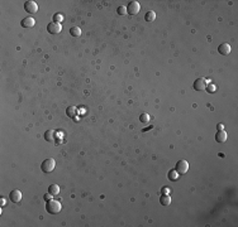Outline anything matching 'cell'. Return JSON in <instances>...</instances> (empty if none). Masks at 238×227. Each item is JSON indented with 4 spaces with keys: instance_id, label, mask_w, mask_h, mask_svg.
<instances>
[{
    "instance_id": "obj_1",
    "label": "cell",
    "mask_w": 238,
    "mask_h": 227,
    "mask_svg": "<svg viewBox=\"0 0 238 227\" xmlns=\"http://www.w3.org/2000/svg\"><path fill=\"white\" fill-rule=\"evenodd\" d=\"M61 208H62V206H61V203H60L58 201L51 200V201L47 202V205H46V210H47V212H48V213H51V215H57V213H60V212H61Z\"/></svg>"
},
{
    "instance_id": "obj_2",
    "label": "cell",
    "mask_w": 238,
    "mask_h": 227,
    "mask_svg": "<svg viewBox=\"0 0 238 227\" xmlns=\"http://www.w3.org/2000/svg\"><path fill=\"white\" fill-rule=\"evenodd\" d=\"M55 167H56V162H55V159H52V158L43 160L41 164V169L43 173H51L52 170L55 169Z\"/></svg>"
},
{
    "instance_id": "obj_3",
    "label": "cell",
    "mask_w": 238,
    "mask_h": 227,
    "mask_svg": "<svg viewBox=\"0 0 238 227\" xmlns=\"http://www.w3.org/2000/svg\"><path fill=\"white\" fill-rule=\"evenodd\" d=\"M139 10H141V5H139V3L138 1H131L129 4H128V7H127V13L128 14H131V15H136V14H138L139 13Z\"/></svg>"
},
{
    "instance_id": "obj_4",
    "label": "cell",
    "mask_w": 238,
    "mask_h": 227,
    "mask_svg": "<svg viewBox=\"0 0 238 227\" xmlns=\"http://www.w3.org/2000/svg\"><path fill=\"white\" fill-rule=\"evenodd\" d=\"M24 10L28 13V14H34L38 12V5L36 1H33V0H28V1L24 3Z\"/></svg>"
},
{
    "instance_id": "obj_5",
    "label": "cell",
    "mask_w": 238,
    "mask_h": 227,
    "mask_svg": "<svg viewBox=\"0 0 238 227\" xmlns=\"http://www.w3.org/2000/svg\"><path fill=\"white\" fill-rule=\"evenodd\" d=\"M188 170H189V163L186 160L183 159L176 163V172L179 174H185V173H188Z\"/></svg>"
},
{
    "instance_id": "obj_6",
    "label": "cell",
    "mask_w": 238,
    "mask_h": 227,
    "mask_svg": "<svg viewBox=\"0 0 238 227\" xmlns=\"http://www.w3.org/2000/svg\"><path fill=\"white\" fill-rule=\"evenodd\" d=\"M208 87V82H207V80L205 78H203V77H200V78H196L195 80V82H194V90H196V91H204Z\"/></svg>"
},
{
    "instance_id": "obj_7",
    "label": "cell",
    "mask_w": 238,
    "mask_h": 227,
    "mask_svg": "<svg viewBox=\"0 0 238 227\" xmlns=\"http://www.w3.org/2000/svg\"><path fill=\"white\" fill-rule=\"evenodd\" d=\"M47 30H48V33H51V34H58V33L62 30V25H61V23L52 22L48 24V27H47Z\"/></svg>"
},
{
    "instance_id": "obj_8",
    "label": "cell",
    "mask_w": 238,
    "mask_h": 227,
    "mask_svg": "<svg viewBox=\"0 0 238 227\" xmlns=\"http://www.w3.org/2000/svg\"><path fill=\"white\" fill-rule=\"evenodd\" d=\"M9 198L13 203H19L22 201V192L18 191V189H13V191L9 193Z\"/></svg>"
},
{
    "instance_id": "obj_9",
    "label": "cell",
    "mask_w": 238,
    "mask_h": 227,
    "mask_svg": "<svg viewBox=\"0 0 238 227\" xmlns=\"http://www.w3.org/2000/svg\"><path fill=\"white\" fill-rule=\"evenodd\" d=\"M218 52H219L222 56H228L232 52V47L228 43H222L219 47H218Z\"/></svg>"
},
{
    "instance_id": "obj_10",
    "label": "cell",
    "mask_w": 238,
    "mask_h": 227,
    "mask_svg": "<svg viewBox=\"0 0 238 227\" xmlns=\"http://www.w3.org/2000/svg\"><path fill=\"white\" fill-rule=\"evenodd\" d=\"M34 24H36V20H34V18H32V17H27L20 22V25L23 28H32Z\"/></svg>"
},
{
    "instance_id": "obj_11",
    "label": "cell",
    "mask_w": 238,
    "mask_h": 227,
    "mask_svg": "<svg viewBox=\"0 0 238 227\" xmlns=\"http://www.w3.org/2000/svg\"><path fill=\"white\" fill-rule=\"evenodd\" d=\"M227 138H228V135H227V132H226L224 130H218V132L215 134V140H217V143H226V141H227Z\"/></svg>"
},
{
    "instance_id": "obj_12",
    "label": "cell",
    "mask_w": 238,
    "mask_h": 227,
    "mask_svg": "<svg viewBox=\"0 0 238 227\" xmlns=\"http://www.w3.org/2000/svg\"><path fill=\"white\" fill-rule=\"evenodd\" d=\"M48 193H51L52 196H58L60 193V187L57 186V184H51V186L48 187Z\"/></svg>"
},
{
    "instance_id": "obj_13",
    "label": "cell",
    "mask_w": 238,
    "mask_h": 227,
    "mask_svg": "<svg viewBox=\"0 0 238 227\" xmlns=\"http://www.w3.org/2000/svg\"><path fill=\"white\" fill-rule=\"evenodd\" d=\"M55 138H56V132L53 130H47L45 132V139L47 141H55Z\"/></svg>"
},
{
    "instance_id": "obj_14",
    "label": "cell",
    "mask_w": 238,
    "mask_h": 227,
    "mask_svg": "<svg viewBox=\"0 0 238 227\" xmlns=\"http://www.w3.org/2000/svg\"><path fill=\"white\" fill-rule=\"evenodd\" d=\"M76 114H77V108H76L75 106H69L67 108H66V115H67V116L75 117Z\"/></svg>"
},
{
    "instance_id": "obj_15",
    "label": "cell",
    "mask_w": 238,
    "mask_h": 227,
    "mask_svg": "<svg viewBox=\"0 0 238 227\" xmlns=\"http://www.w3.org/2000/svg\"><path fill=\"white\" fill-rule=\"evenodd\" d=\"M145 19H146V22H153L155 19H156V13L153 10L147 12L146 15H145Z\"/></svg>"
},
{
    "instance_id": "obj_16",
    "label": "cell",
    "mask_w": 238,
    "mask_h": 227,
    "mask_svg": "<svg viewBox=\"0 0 238 227\" xmlns=\"http://www.w3.org/2000/svg\"><path fill=\"white\" fill-rule=\"evenodd\" d=\"M160 202H161V205H162V206H169L170 203H171V197L170 196H166V194L161 196Z\"/></svg>"
},
{
    "instance_id": "obj_17",
    "label": "cell",
    "mask_w": 238,
    "mask_h": 227,
    "mask_svg": "<svg viewBox=\"0 0 238 227\" xmlns=\"http://www.w3.org/2000/svg\"><path fill=\"white\" fill-rule=\"evenodd\" d=\"M70 34L72 37H80L81 35V29H80L79 27H72L70 29Z\"/></svg>"
},
{
    "instance_id": "obj_18",
    "label": "cell",
    "mask_w": 238,
    "mask_h": 227,
    "mask_svg": "<svg viewBox=\"0 0 238 227\" xmlns=\"http://www.w3.org/2000/svg\"><path fill=\"white\" fill-rule=\"evenodd\" d=\"M139 121L142 122V124H147V122H150V115L148 114H142V115L139 116Z\"/></svg>"
},
{
    "instance_id": "obj_19",
    "label": "cell",
    "mask_w": 238,
    "mask_h": 227,
    "mask_svg": "<svg viewBox=\"0 0 238 227\" xmlns=\"http://www.w3.org/2000/svg\"><path fill=\"white\" fill-rule=\"evenodd\" d=\"M169 178L171 179V181H176V179L179 178V173L176 172V169L175 170H170L169 172Z\"/></svg>"
},
{
    "instance_id": "obj_20",
    "label": "cell",
    "mask_w": 238,
    "mask_h": 227,
    "mask_svg": "<svg viewBox=\"0 0 238 227\" xmlns=\"http://www.w3.org/2000/svg\"><path fill=\"white\" fill-rule=\"evenodd\" d=\"M62 15H61V14H58V13H56L55 14V15H53V22L55 23H61V22H62Z\"/></svg>"
},
{
    "instance_id": "obj_21",
    "label": "cell",
    "mask_w": 238,
    "mask_h": 227,
    "mask_svg": "<svg viewBox=\"0 0 238 227\" xmlns=\"http://www.w3.org/2000/svg\"><path fill=\"white\" fill-rule=\"evenodd\" d=\"M117 12H118L119 15H126V14H127V8L126 7H119L117 9Z\"/></svg>"
},
{
    "instance_id": "obj_22",
    "label": "cell",
    "mask_w": 238,
    "mask_h": 227,
    "mask_svg": "<svg viewBox=\"0 0 238 227\" xmlns=\"http://www.w3.org/2000/svg\"><path fill=\"white\" fill-rule=\"evenodd\" d=\"M52 197H53V196H52L51 193H46V194H45V201H46V202L51 201V198H52Z\"/></svg>"
},
{
    "instance_id": "obj_23",
    "label": "cell",
    "mask_w": 238,
    "mask_h": 227,
    "mask_svg": "<svg viewBox=\"0 0 238 227\" xmlns=\"http://www.w3.org/2000/svg\"><path fill=\"white\" fill-rule=\"evenodd\" d=\"M217 127H218V130H223V125H222V124H218Z\"/></svg>"
},
{
    "instance_id": "obj_24",
    "label": "cell",
    "mask_w": 238,
    "mask_h": 227,
    "mask_svg": "<svg viewBox=\"0 0 238 227\" xmlns=\"http://www.w3.org/2000/svg\"><path fill=\"white\" fill-rule=\"evenodd\" d=\"M208 90H209V92H210V91H214V87H213V86H212V87L209 86V87H208Z\"/></svg>"
}]
</instances>
